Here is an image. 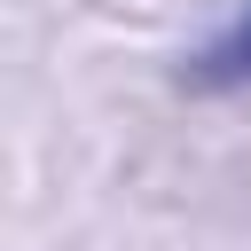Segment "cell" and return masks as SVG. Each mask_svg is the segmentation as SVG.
Returning <instances> with one entry per match:
<instances>
[{"label": "cell", "mask_w": 251, "mask_h": 251, "mask_svg": "<svg viewBox=\"0 0 251 251\" xmlns=\"http://www.w3.org/2000/svg\"><path fill=\"white\" fill-rule=\"evenodd\" d=\"M180 86H188V94H235V86H251V8H243L212 47H196V55L180 63Z\"/></svg>", "instance_id": "6da1fadb"}]
</instances>
